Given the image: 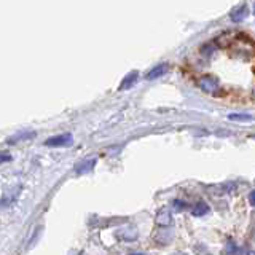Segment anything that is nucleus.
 Returning a JSON list of instances; mask_svg holds the SVG:
<instances>
[{"instance_id":"1","label":"nucleus","mask_w":255,"mask_h":255,"mask_svg":"<svg viewBox=\"0 0 255 255\" xmlns=\"http://www.w3.org/2000/svg\"><path fill=\"white\" fill-rule=\"evenodd\" d=\"M72 142H74L72 134H59V135H53V137L46 139L45 145L46 147H66V145H70Z\"/></svg>"},{"instance_id":"2","label":"nucleus","mask_w":255,"mask_h":255,"mask_svg":"<svg viewBox=\"0 0 255 255\" xmlns=\"http://www.w3.org/2000/svg\"><path fill=\"white\" fill-rule=\"evenodd\" d=\"M199 86H201V90L206 93H217L219 82H217V78L212 75H204L199 78Z\"/></svg>"},{"instance_id":"3","label":"nucleus","mask_w":255,"mask_h":255,"mask_svg":"<svg viewBox=\"0 0 255 255\" xmlns=\"http://www.w3.org/2000/svg\"><path fill=\"white\" fill-rule=\"evenodd\" d=\"M156 225L159 227H171L172 225V215L167 209L159 211L156 215Z\"/></svg>"},{"instance_id":"4","label":"nucleus","mask_w":255,"mask_h":255,"mask_svg":"<svg viewBox=\"0 0 255 255\" xmlns=\"http://www.w3.org/2000/svg\"><path fill=\"white\" fill-rule=\"evenodd\" d=\"M247 14H249V8H247L246 5H243V6H239V8H236V10L231 11L230 18L235 22H241L247 18Z\"/></svg>"},{"instance_id":"5","label":"nucleus","mask_w":255,"mask_h":255,"mask_svg":"<svg viewBox=\"0 0 255 255\" xmlns=\"http://www.w3.org/2000/svg\"><path fill=\"white\" fill-rule=\"evenodd\" d=\"M137 77H139V74L135 70H132V72H129L125 78H123V82H122V85H120V90H129V88L137 82Z\"/></svg>"},{"instance_id":"6","label":"nucleus","mask_w":255,"mask_h":255,"mask_svg":"<svg viewBox=\"0 0 255 255\" xmlns=\"http://www.w3.org/2000/svg\"><path fill=\"white\" fill-rule=\"evenodd\" d=\"M167 69H169V67H167V64H158V66H155L147 74V80H153V78H158V77L164 75L166 72H167Z\"/></svg>"},{"instance_id":"7","label":"nucleus","mask_w":255,"mask_h":255,"mask_svg":"<svg viewBox=\"0 0 255 255\" xmlns=\"http://www.w3.org/2000/svg\"><path fill=\"white\" fill-rule=\"evenodd\" d=\"M207 212H209V206H207L206 203L199 201L193 206V209H191V214L195 215V217H203V215H206Z\"/></svg>"},{"instance_id":"8","label":"nucleus","mask_w":255,"mask_h":255,"mask_svg":"<svg viewBox=\"0 0 255 255\" xmlns=\"http://www.w3.org/2000/svg\"><path fill=\"white\" fill-rule=\"evenodd\" d=\"M94 164H96V159H86V161H83V163H78V166L75 167V171L78 174H86V172H90L93 169Z\"/></svg>"},{"instance_id":"9","label":"nucleus","mask_w":255,"mask_h":255,"mask_svg":"<svg viewBox=\"0 0 255 255\" xmlns=\"http://www.w3.org/2000/svg\"><path fill=\"white\" fill-rule=\"evenodd\" d=\"M228 120H231V122H252L254 117L247 114H230Z\"/></svg>"},{"instance_id":"10","label":"nucleus","mask_w":255,"mask_h":255,"mask_svg":"<svg viewBox=\"0 0 255 255\" xmlns=\"http://www.w3.org/2000/svg\"><path fill=\"white\" fill-rule=\"evenodd\" d=\"M34 135V132H22V134H18V135H13V137H10L6 142L8 143H14V142H19V140H24V139H29Z\"/></svg>"},{"instance_id":"11","label":"nucleus","mask_w":255,"mask_h":255,"mask_svg":"<svg viewBox=\"0 0 255 255\" xmlns=\"http://www.w3.org/2000/svg\"><path fill=\"white\" fill-rule=\"evenodd\" d=\"M172 207H174V211H183L187 207V203L182 201V199H174V201H172Z\"/></svg>"},{"instance_id":"12","label":"nucleus","mask_w":255,"mask_h":255,"mask_svg":"<svg viewBox=\"0 0 255 255\" xmlns=\"http://www.w3.org/2000/svg\"><path fill=\"white\" fill-rule=\"evenodd\" d=\"M227 252H228L230 255H235V254L238 252V247L235 246L233 241H228V249H227Z\"/></svg>"},{"instance_id":"13","label":"nucleus","mask_w":255,"mask_h":255,"mask_svg":"<svg viewBox=\"0 0 255 255\" xmlns=\"http://www.w3.org/2000/svg\"><path fill=\"white\" fill-rule=\"evenodd\" d=\"M6 161H11V155L2 153V151H0V164H2V163H6Z\"/></svg>"},{"instance_id":"14","label":"nucleus","mask_w":255,"mask_h":255,"mask_svg":"<svg viewBox=\"0 0 255 255\" xmlns=\"http://www.w3.org/2000/svg\"><path fill=\"white\" fill-rule=\"evenodd\" d=\"M251 203H252V204L255 206V190H254L252 193H251Z\"/></svg>"},{"instance_id":"15","label":"nucleus","mask_w":255,"mask_h":255,"mask_svg":"<svg viewBox=\"0 0 255 255\" xmlns=\"http://www.w3.org/2000/svg\"><path fill=\"white\" fill-rule=\"evenodd\" d=\"M174 255H187V254H182V252H177V254H174Z\"/></svg>"},{"instance_id":"16","label":"nucleus","mask_w":255,"mask_h":255,"mask_svg":"<svg viewBox=\"0 0 255 255\" xmlns=\"http://www.w3.org/2000/svg\"><path fill=\"white\" fill-rule=\"evenodd\" d=\"M247 255H255V252H254V251H251V252H249V254H247Z\"/></svg>"},{"instance_id":"17","label":"nucleus","mask_w":255,"mask_h":255,"mask_svg":"<svg viewBox=\"0 0 255 255\" xmlns=\"http://www.w3.org/2000/svg\"><path fill=\"white\" fill-rule=\"evenodd\" d=\"M131 255H145V254H131Z\"/></svg>"},{"instance_id":"18","label":"nucleus","mask_w":255,"mask_h":255,"mask_svg":"<svg viewBox=\"0 0 255 255\" xmlns=\"http://www.w3.org/2000/svg\"><path fill=\"white\" fill-rule=\"evenodd\" d=\"M254 98H255V88H254Z\"/></svg>"},{"instance_id":"19","label":"nucleus","mask_w":255,"mask_h":255,"mask_svg":"<svg viewBox=\"0 0 255 255\" xmlns=\"http://www.w3.org/2000/svg\"><path fill=\"white\" fill-rule=\"evenodd\" d=\"M254 11H255V3H254Z\"/></svg>"}]
</instances>
